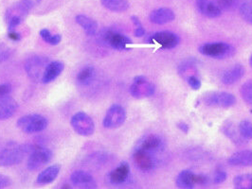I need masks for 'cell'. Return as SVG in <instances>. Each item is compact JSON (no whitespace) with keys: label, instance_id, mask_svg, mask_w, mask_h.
Wrapping results in <instances>:
<instances>
[{"label":"cell","instance_id":"obj_1","mask_svg":"<svg viewBox=\"0 0 252 189\" xmlns=\"http://www.w3.org/2000/svg\"><path fill=\"white\" fill-rule=\"evenodd\" d=\"M29 149L25 145L14 141L0 142V166H12L20 164Z\"/></svg>","mask_w":252,"mask_h":189},{"label":"cell","instance_id":"obj_2","mask_svg":"<svg viewBox=\"0 0 252 189\" xmlns=\"http://www.w3.org/2000/svg\"><path fill=\"white\" fill-rule=\"evenodd\" d=\"M30 9L31 8L26 5L23 1L14 3L8 8L5 14L8 31L15 30L18 26L21 25L25 21L26 18L29 15Z\"/></svg>","mask_w":252,"mask_h":189},{"label":"cell","instance_id":"obj_3","mask_svg":"<svg viewBox=\"0 0 252 189\" xmlns=\"http://www.w3.org/2000/svg\"><path fill=\"white\" fill-rule=\"evenodd\" d=\"M49 126L47 117L37 114H27L22 116L17 121V127L26 134H36L43 132Z\"/></svg>","mask_w":252,"mask_h":189},{"label":"cell","instance_id":"obj_4","mask_svg":"<svg viewBox=\"0 0 252 189\" xmlns=\"http://www.w3.org/2000/svg\"><path fill=\"white\" fill-rule=\"evenodd\" d=\"M100 38L102 43L116 51H126L127 47L132 44L130 38L111 28L102 29Z\"/></svg>","mask_w":252,"mask_h":189},{"label":"cell","instance_id":"obj_5","mask_svg":"<svg viewBox=\"0 0 252 189\" xmlns=\"http://www.w3.org/2000/svg\"><path fill=\"white\" fill-rule=\"evenodd\" d=\"M198 51L205 56L216 58V59L227 58L231 56L234 52L233 48L230 45L223 42L203 44L199 47Z\"/></svg>","mask_w":252,"mask_h":189},{"label":"cell","instance_id":"obj_6","mask_svg":"<svg viewBox=\"0 0 252 189\" xmlns=\"http://www.w3.org/2000/svg\"><path fill=\"white\" fill-rule=\"evenodd\" d=\"M52 156L53 153L50 149L43 147L34 148L30 153L27 166L32 171L38 170L49 164L52 159Z\"/></svg>","mask_w":252,"mask_h":189},{"label":"cell","instance_id":"obj_7","mask_svg":"<svg viewBox=\"0 0 252 189\" xmlns=\"http://www.w3.org/2000/svg\"><path fill=\"white\" fill-rule=\"evenodd\" d=\"M50 61L47 57L32 56L25 63V70L28 76L33 81H42V78Z\"/></svg>","mask_w":252,"mask_h":189},{"label":"cell","instance_id":"obj_8","mask_svg":"<svg viewBox=\"0 0 252 189\" xmlns=\"http://www.w3.org/2000/svg\"><path fill=\"white\" fill-rule=\"evenodd\" d=\"M70 124L76 133L82 136H90L95 131L93 119L85 112L76 113L71 118Z\"/></svg>","mask_w":252,"mask_h":189},{"label":"cell","instance_id":"obj_9","mask_svg":"<svg viewBox=\"0 0 252 189\" xmlns=\"http://www.w3.org/2000/svg\"><path fill=\"white\" fill-rule=\"evenodd\" d=\"M155 85L148 81L143 76L136 77L130 86V94L136 99L149 98L155 94Z\"/></svg>","mask_w":252,"mask_h":189},{"label":"cell","instance_id":"obj_10","mask_svg":"<svg viewBox=\"0 0 252 189\" xmlns=\"http://www.w3.org/2000/svg\"><path fill=\"white\" fill-rule=\"evenodd\" d=\"M126 119V111L120 104H113L105 114L102 124L106 129H116L122 126Z\"/></svg>","mask_w":252,"mask_h":189},{"label":"cell","instance_id":"obj_11","mask_svg":"<svg viewBox=\"0 0 252 189\" xmlns=\"http://www.w3.org/2000/svg\"><path fill=\"white\" fill-rule=\"evenodd\" d=\"M203 102L211 107L229 108L234 105L235 97L227 92H215L206 95L203 98Z\"/></svg>","mask_w":252,"mask_h":189},{"label":"cell","instance_id":"obj_12","mask_svg":"<svg viewBox=\"0 0 252 189\" xmlns=\"http://www.w3.org/2000/svg\"><path fill=\"white\" fill-rule=\"evenodd\" d=\"M180 39L176 33H173L171 31H159L152 34L148 38L147 42L150 44H158L160 46L162 50H172L175 49L179 44Z\"/></svg>","mask_w":252,"mask_h":189},{"label":"cell","instance_id":"obj_13","mask_svg":"<svg viewBox=\"0 0 252 189\" xmlns=\"http://www.w3.org/2000/svg\"><path fill=\"white\" fill-rule=\"evenodd\" d=\"M133 161L136 166L142 171H150L156 164L152 153L137 148L133 152Z\"/></svg>","mask_w":252,"mask_h":189},{"label":"cell","instance_id":"obj_14","mask_svg":"<svg viewBox=\"0 0 252 189\" xmlns=\"http://www.w3.org/2000/svg\"><path fill=\"white\" fill-rule=\"evenodd\" d=\"M164 143L161 137L157 135H148L140 139L137 145V149L142 151H148L150 153H155L161 151L163 149Z\"/></svg>","mask_w":252,"mask_h":189},{"label":"cell","instance_id":"obj_15","mask_svg":"<svg viewBox=\"0 0 252 189\" xmlns=\"http://www.w3.org/2000/svg\"><path fill=\"white\" fill-rule=\"evenodd\" d=\"M70 181L73 184V186L79 189H97V184L94 178L87 171L76 170L71 174Z\"/></svg>","mask_w":252,"mask_h":189},{"label":"cell","instance_id":"obj_16","mask_svg":"<svg viewBox=\"0 0 252 189\" xmlns=\"http://www.w3.org/2000/svg\"><path fill=\"white\" fill-rule=\"evenodd\" d=\"M130 176V166L126 162H122L107 175V180L111 185L120 186L127 182Z\"/></svg>","mask_w":252,"mask_h":189},{"label":"cell","instance_id":"obj_17","mask_svg":"<svg viewBox=\"0 0 252 189\" xmlns=\"http://www.w3.org/2000/svg\"><path fill=\"white\" fill-rule=\"evenodd\" d=\"M196 8L208 18H217L222 14V9L211 0H196Z\"/></svg>","mask_w":252,"mask_h":189},{"label":"cell","instance_id":"obj_18","mask_svg":"<svg viewBox=\"0 0 252 189\" xmlns=\"http://www.w3.org/2000/svg\"><path fill=\"white\" fill-rule=\"evenodd\" d=\"M18 109L17 102L10 96L0 97V120H6L13 116Z\"/></svg>","mask_w":252,"mask_h":189},{"label":"cell","instance_id":"obj_19","mask_svg":"<svg viewBox=\"0 0 252 189\" xmlns=\"http://www.w3.org/2000/svg\"><path fill=\"white\" fill-rule=\"evenodd\" d=\"M246 69L241 64H235L227 69L221 77V81L225 85H232L244 77Z\"/></svg>","mask_w":252,"mask_h":189},{"label":"cell","instance_id":"obj_20","mask_svg":"<svg viewBox=\"0 0 252 189\" xmlns=\"http://www.w3.org/2000/svg\"><path fill=\"white\" fill-rule=\"evenodd\" d=\"M176 15L169 8H159L152 12L150 14V21L156 25H164L174 21Z\"/></svg>","mask_w":252,"mask_h":189},{"label":"cell","instance_id":"obj_21","mask_svg":"<svg viewBox=\"0 0 252 189\" xmlns=\"http://www.w3.org/2000/svg\"><path fill=\"white\" fill-rule=\"evenodd\" d=\"M63 68H64V64L62 62H59V61L50 62L44 72V75L42 78V82L43 83H51L62 74Z\"/></svg>","mask_w":252,"mask_h":189},{"label":"cell","instance_id":"obj_22","mask_svg":"<svg viewBox=\"0 0 252 189\" xmlns=\"http://www.w3.org/2000/svg\"><path fill=\"white\" fill-rule=\"evenodd\" d=\"M232 166H252V150H244L233 153L227 160Z\"/></svg>","mask_w":252,"mask_h":189},{"label":"cell","instance_id":"obj_23","mask_svg":"<svg viewBox=\"0 0 252 189\" xmlns=\"http://www.w3.org/2000/svg\"><path fill=\"white\" fill-rule=\"evenodd\" d=\"M61 171V165L60 164H52L45 168L36 179V183L38 185H49L53 183L56 178L59 175Z\"/></svg>","mask_w":252,"mask_h":189},{"label":"cell","instance_id":"obj_24","mask_svg":"<svg viewBox=\"0 0 252 189\" xmlns=\"http://www.w3.org/2000/svg\"><path fill=\"white\" fill-rule=\"evenodd\" d=\"M76 23L80 26L88 35H95L98 30V24L95 20L85 14H78L75 17Z\"/></svg>","mask_w":252,"mask_h":189},{"label":"cell","instance_id":"obj_25","mask_svg":"<svg viewBox=\"0 0 252 189\" xmlns=\"http://www.w3.org/2000/svg\"><path fill=\"white\" fill-rule=\"evenodd\" d=\"M176 185L178 189H191L194 188L195 174L190 170H182L177 177Z\"/></svg>","mask_w":252,"mask_h":189},{"label":"cell","instance_id":"obj_26","mask_svg":"<svg viewBox=\"0 0 252 189\" xmlns=\"http://www.w3.org/2000/svg\"><path fill=\"white\" fill-rule=\"evenodd\" d=\"M101 5L110 12L124 13L129 9L128 0H101Z\"/></svg>","mask_w":252,"mask_h":189},{"label":"cell","instance_id":"obj_27","mask_svg":"<svg viewBox=\"0 0 252 189\" xmlns=\"http://www.w3.org/2000/svg\"><path fill=\"white\" fill-rule=\"evenodd\" d=\"M95 68L92 65L85 66L77 75V81L84 86L89 85L95 78Z\"/></svg>","mask_w":252,"mask_h":189},{"label":"cell","instance_id":"obj_28","mask_svg":"<svg viewBox=\"0 0 252 189\" xmlns=\"http://www.w3.org/2000/svg\"><path fill=\"white\" fill-rule=\"evenodd\" d=\"M224 135L230 139L233 143H235L236 145H244L246 138L242 136V135L240 134V132H237L234 125H232V123L228 122L226 125L223 126L222 129Z\"/></svg>","mask_w":252,"mask_h":189},{"label":"cell","instance_id":"obj_29","mask_svg":"<svg viewBox=\"0 0 252 189\" xmlns=\"http://www.w3.org/2000/svg\"><path fill=\"white\" fill-rule=\"evenodd\" d=\"M234 188L237 189H252V174H242L233 180Z\"/></svg>","mask_w":252,"mask_h":189},{"label":"cell","instance_id":"obj_30","mask_svg":"<svg viewBox=\"0 0 252 189\" xmlns=\"http://www.w3.org/2000/svg\"><path fill=\"white\" fill-rule=\"evenodd\" d=\"M40 36L41 38L50 44L51 46H57L60 44L62 40V35L61 34H51V31L47 28H43L40 31Z\"/></svg>","mask_w":252,"mask_h":189},{"label":"cell","instance_id":"obj_31","mask_svg":"<svg viewBox=\"0 0 252 189\" xmlns=\"http://www.w3.org/2000/svg\"><path fill=\"white\" fill-rule=\"evenodd\" d=\"M179 72L180 74L184 76V78L187 80L190 76L195 75V63L194 61L191 60H187L179 66Z\"/></svg>","mask_w":252,"mask_h":189},{"label":"cell","instance_id":"obj_32","mask_svg":"<svg viewBox=\"0 0 252 189\" xmlns=\"http://www.w3.org/2000/svg\"><path fill=\"white\" fill-rule=\"evenodd\" d=\"M240 14L246 22L252 25V0H247L241 5Z\"/></svg>","mask_w":252,"mask_h":189},{"label":"cell","instance_id":"obj_33","mask_svg":"<svg viewBox=\"0 0 252 189\" xmlns=\"http://www.w3.org/2000/svg\"><path fill=\"white\" fill-rule=\"evenodd\" d=\"M240 92L243 101L250 105H252V80L245 82L242 85Z\"/></svg>","mask_w":252,"mask_h":189},{"label":"cell","instance_id":"obj_34","mask_svg":"<svg viewBox=\"0 0 252 189\" xmlns=\"http://www.w3.org/2000/svg\"><path fill=\"white\" fill-rule=\"evenodd\" d=\"M240 134L246 139H252V122L249 120H244L240 123Z\"/></svg>","mask_w":252,"mask_h":189},{"label":"cell","instance_id":"obj_35","mask_svg":"<svg viewBox=\"0 0 252 189\" xmlns=\"http://www.w3.org/2000/svg\"><path fill=\"white\" fill-rule=\"evenodd\" d=\"M12 54H13V50L9 46L0 43V63H3L8 59H10Z\"/></svg>","mask_w":252,"mask_h":189},{"label":"cell","instance_id":"obj_36","mask_svg":"<svg viewBox=\"0 0 252 189\" xmlns=\"http://www.w3.org/2000/svg\"><path fill=\"white\" fill-rule=\"evenodd\" d=\"M240 0H216V4L224 10H231L239 4Z\"/></svg>","mask_w":252,"mask_h":189},{"label":"cell","instance_id":"obj_37","mask_svg":"<svg viewBox=\"0 0 252 189\" xmlns=\"http://www.w3.org/2000/svg\"><path fill=\"white\" fill-rule=\"evenodd\" d=\"M190 88L193 90H199L201 87V81L196 77V75L190 76L187 79Z\"/></svg>","mask_w":252,"mask_h":189},{"label":"cell","instance_id":"obj_38","mask_svg":"<svg viewBox=\"0 0 252 189\" xmlns=\"http://www.w3.org/2000/svg\"><path fill=\"white\" fill-rule=\"evenodd\" d=\"M227 180V173L223 170H217L215 172V177H214V183L216 185H220L224 183Z\"/></svg>","mask_w":252,"mask_h":189},{"label":"cell","instance_id":"obj_39","mask_svg":"<svg viewBox=\"0 0 252 189\" xmlns=\"http://www.w3.org/2000/svg\"><path fill=\"white\" fill-rule=\"evenodd\" d=\"M11 185H12V181L9 177L0 174V189L10 188Z\"/></svg>","mask_w":252,"mask_h":189},{"label":"cell","instance_id":"obj_40","mask_svg":"<svg viewBox=\"0 0 252 189\" xmlns=\"http://www.w3.org/2000/svg\"><path fill=\"white\" fill-rule=\"evenodd\" d=\"M13 90V87L9 83L0 84V97L2 96H9Z\"/></svg>","mask_w":252,"mask_h":189},{"label":"cell","instance_id":"obj_41","mask_svg":"<svg viewBox=\"0 0 252 189\" xmlns=\"http://www.w3.org/2000/svg\"><path fill=\"white\" fill-rule=\"evenodd\" d=\"M208 178L204 175H196L195 174V184L199 186H205L208 184Z\"/></svg>","mask_w":252,"mask_h":189},{"label":"cell","instance_id":"obj_42","mask_svg":"<svg viewBox=\"0 0 252 189\" xmlns=\"http://www.w3.org/2000/svg\"><path fill=\"white\" fill-rule=\"evenodd\" d=\"M8 36L9 38L11 39V40H13L14 42H18V41H20L21 40V34L20 33H18V32H16L15 30H13V31H8Z\"/></svg>","mask_w":252,"mask_h":189},{"label":"cell","instance_id":"obj_43","mask_svg":"<svg viewBox=\"0 0 252 189\" xmlns=\"http://www.w3.org/2000/svg\"><path fill=\"white\" fill-rule=\"evenodd\" d=\"M144 35H145V29H144L143 26L136 27V29H135V36L136 37L141 38L143 37Z\"/></svg>","mask_w":252,"mask_h":189},{"label":"cell","instance_id":"obj_44","mask_svg":"<svg viewBox=\"0 0 252 189\" xmlns=\"http://www.w3.org/2000/svg\"><path fill=\"white\" fill-rule=\"evenodd\" d=\"M177 128H178L182 133H184V134H188V133H189V126H188L186 123H184V122H179V123H177Z\"/></svg>","mask_w":252,"mask_h":189},{"label":"cell","instance_id":"obj_45","mask_svg":"<svg viewBox=\"0 0 252 189\" xmlns=\"http://www.w3.org/2000/svg\"><path fill=\"white\" fill-rule=\"evenodd\" d=\"M25 3L26 5H28L30 8H32L34 6H36L38 4H40V2L42 0H21Z\"/></svg>","mask_w":252,"mask_h":189},{"label":"cell","instance_id":"obj_46","mask_svg":"<svg viewBox=\"0 0 252 189\" xmlns=\"http://www.w3.org/2000/svg\"><path fill=\"white\" fill-rule=\"evenodd\" d=\"M250 63H251V65H252V55L251 56V59H250Z\"/></svg>","mask_w":252,"mask_h":189}]
</instances>
